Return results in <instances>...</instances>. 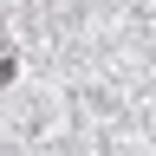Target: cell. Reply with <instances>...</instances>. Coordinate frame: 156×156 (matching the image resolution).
Returning <instances> with one entry per match:
<instances>
[{
    "instance_id": "6da1fadb",
    "label": "cell",
    "mask_w": 156,
    "mask_h": 156,
    "mask_svg": "<svg viewBox=\"0 0 156 156\" xmlns=\"http://www.w3.org/2000/svg\"><path fill=\"white\" fill-rule=\"evenodd\" d=\"M7 78H13V58H0V85H7Z\"/></svg>"
}]
</instances>
